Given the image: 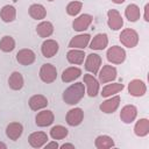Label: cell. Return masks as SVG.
Returning <instances> with one entry per match:
<instances>
[{
    "label": "cell",
    "instance_id": "1f68e13d",
    "mask_svg": "<svg viewBox=\"0 0 149 149\" xmlns=\"http://www.w3.org/2000/svg\"><path fill=\"white\" fill-rule=\"evenodd\" d=\"M15 48V41L12 36H3L0 40V50L3 52H10Z\"/></svg>",
    "mask_w": 149,
    "mask_h": 149
},
{
    "label": "cell",
    "instance_id": "2e32d148",
    "mask_svg": "<svg viewBox=\"0 0 149 149\" xmlns=\"http://www.w3.org/2000/svg\"><path fill=\"white\" fill-rule=\"evenodd\" d=\"M91 36L88 34H80L71 38L69 42V47L72 49H85L90 43Z\"/></svg>",
    "mask_w": 149,
    "mask_h": 149
},
{
    "label": "cell",
    "instance_id": "cb8c5ba5",
    "mask_svg": "<svg viewBox=\"0 0 149 149\" xmlns=\"http://www.w3.org/2000/svg\"><path fill=\"white\" fill-rule=\"evenodd\" d=\"M23 84H24L23 77H22V74H21L20 72H17V71H14V72L9 76V78H8V85H9V87H10L12 90H14V91L21 90V88L23 87Z\"/></svg>",
    "mask_w": 149,
    "mask_h": 149
},
{
    "label": "cell",
    "instance_id": "3957f363",
    "mask_svg": "<svg viewBox=\"0 0 149 149\" xmlns=\"http://www.w3.org/2000/svg\"><path fill=\"white\" fill-rule=\"evenodd\" d=\"M106 56H107V61L111 62L112 64H121L126 59V51L123 48L119 45H113L107 50Z\"/></svg>",
    "mask_w": 149,
    "mask_h": 149
},
{
    "label": "cell",
    "instance_id": "4dcf8cb0",
    "mask_svg": "<svg viewBox=\"0 0 149 149\" xmlns=\"http://www.w3.org/2000/svg\"><path fill=\"white\" fill-rule=\"evenodd\" d=\"M94 146L98 149H108V148L114 147V141L108 135H100V136H98L95 139Z\"/></svg>",
    "mask_w": 149,
    "mask_h": 149
},
{
    "label": "cell",
    "instance_id": "30bf717a",
    "mask_svg": "<svg viewBox=\"0 0 149 149\" xmlns=\"http://www.w3.org/2000/svg\"><path fill=\"white\" fill-rule=\"evenodd\" d=\"M128 92L133 97H142L147 92V86L142 80L133 79L128 84Z\"/></svg>",
    "mask_w": 149,
    "mask_h": 149
},
{
    "label": "cell",
    "instance_id": "74e56055",
    "mask_svg": "<svg viewBox=\"0 0 149 149\" xmlns=\"http://www.w3.org/2000/svg\"><path fill=\"white\" fill-rule=\"evenodd\" d=\"M114 3H118V5H120V3H122V2H125V0H112Z\"/></svg>",
    "mask_w": 149,
    "mask_h": 149
},
{
    "label": "cell",
    "instance_id": "7c38bea8",
    "mask_svg": "<svg viewBox=\"0 0 149 149\" xmlns=\"http://www.w3.org/2000/svg\"><path fill=\"white\" fill-rule=\"evenodd\" d=\"M35 58H36V55L30 49H21L16 54V61L21 65H30L35 62Z\"/></svg>",
    "mask_w": 149,
    "mask_h": 149
},
{
    "label": "cell",
    "instance_id": "60d3db41",
    "mask_svg": "<svg viewBox=\"0 0 149 149\" xmlns=\"http://www.w3.org/2000/svg\"><path fill=\"white\" fill-rule=\"evenodd\" d=\"M15 1H16V0H15Z\"/></svg>",
    "mask_w": 149,
    "mask_h": 149
},
{
    "label": "cell",
    "instance_id": "f1b7e54d",
    "mask_svg": "<svg viewBox=\"0 0 149 149\" xmlns=\"http://www.w3.org/2000/svg\"><path fill=\"white\" fill-rule=\"evenodd\" d=\"M29 15L33 17V19H35V20H42V19H44L45 17V15H47V10H45V8H44V6H42V5H40V3H34V5H31L30 7H29Z\"/></svg>",
    "mask_w": 149,
    "mask_h": 149
},
{
    "label": "cell",
    "instance_id": "44dd1931",
    "mask_svg": "<svg viewBox=\"0 0 149 149\" xmlns=\"http://www.w3.org/2000/svg\"><path fill=\"white\" fill-rule=\"evenodd\" d=\"M28 104H29L30 109L38 111V109H42L48 106V99L42 94H35L29 99Z\"/></svg>",
    "mask_w": 149,
    "mask_h": 149
},
{
    "label": "cell",
    "instance_id": "5bb4252c",
    "mask_svg": "<svg viewBox=\"0 0 149 149\" xmlns=\"http://www.w3.org/2000/svg\"><path fill=\"white\" fill-rule=\"evenodd\" d=\"M55 120V115L51 111H42V112H38L36 118H35V122L38 127H47V126H50Z\"/></svg>",
    "mask_w": 149,
    "mask_h": 149
},
{
    "label": "cell",
    "instance_id": "8fae6325",
    "mask_svg": "<svg viewBox=\"0 0 149 149\" xmlns=\"http://www.w3.org/2000/svg\"><path fill=\"white\" fill-rule=\"evenodd\" d=\"M58 43L55 40H45L41 45V52L47 58H51L52 56H55L58 52Z\"/></svg>",
    "mask_w": 149,
    "mask_h": 149
},
{
    "label": "cell",
    "instance_id": "e575fe53",
    "mask_svg": "<svg viewBox=\"0 0 149 149\" xmlns=\"http://www.w3.org/2000/svg\"><path fill=\"white\" fill-rule=\"evenodd\" d=\"M59 146H58V143L56 142V141H54V142H49V143H45V149H51V148H54V149H56V148H58Z\"/></svg>",
    "mask_w": 149,
    "mask_h": 149
},
{
    "label": "cell",
    "instance_id": "7402d4cb",
    "mask_svg": "<svg viewBox=\"0 0 149 149\" xmlns=\"http://www.w3.org/2000/svg\"><path fill=\"white\" fill-rule=\"evenodd\" d=\"M66 59L69 63L71 64H77L80 65L84 63L85 59V54L83 50H78V49H71L68 51L66 54Z\"/></svg>",
    "mask_w": 149,
    "mask_h": 149
},
{
    "label": "cell",
    "instance_id": "d590c367",
    "mask_svg": "<svg viewBox=\"0 0 149 149\" xmlns=\"http://www.w3.org/2000/svg\"><path fill=\"white\" fill-rule=\"evenodd\" d=\"M148 10H149V5L147 3L146 7H144V20L148 22L149 21V15H148Z\"/></svg>",
    "mask_w": 149,
    "mask_h": 149
},
{
    "label": "cell",
    "instance_id": "83f0119b",
    "mask_svg": "<svg viewBox=\"0 0 149 149\" xmlns=\"http://www.w3.org/2000/svg\"><path fill=\"white\" fill-rule=\"evenodd\" d=\"M134 133L135 135L143 137L146 135H148L149 133V120L148 119H140L134 127Z\"/></svg>",
    "mask_w": 149,
    "mask_h": 149
},
{
    "label": "cell",
    "instance_id": "4fadbf2b",
    "mask_svg": "<svg viewBox=\"0 0 149 149\" xmlns=\"http://www.w3.org/2000/svg\"><path fill=\"white\" fill-rule=\"evenodd\" d=\"M137 115V108L134 105H126L120 112V119L125 123H132Z\"/></svg>",
    "mask_w": 149,
    "mask_h": 149
},
{
    "label": "cell",
    "instance_id": "d6a6232c",
    "mask_svg": "<svg viewBox=\"0 0 149 149\" xmlns=\"http://www.w3.org/2000/svg\"><path fill=\"white\" fill-rule=\"evenodd\" d=\"M68 129L61 125L58 126H54L51 129H50V136L54 139V140H62L64 137L68 136Z\"/></svg>",
    "mask_w": 149,
    "mask_h": 149
},
{
    "label": "cell",
    "instance_id": "ba28073f",
    "mask_svg": "<svg viewBox=\"0 0 149 149\" xmlns=\"http://www.w3.org/2000/svg\"><path fill=\"white\" fill-rule=\"evenodd\" d=\"M83 119H84V112L79 107H74L66 113V123L69 126H72V127L78 126L81 123Z\"/></svg>",
    "mask_w": 149,
    "mask_h": 149
},
{
    "label": "cell",
    "instance_id": "603a6c76",
    "mask_svg": "<svg viewBox=\"0 0 149 149\" xmlns=\"http://www.w3.org/2000/svg\"><path fill=\"white\" fill-rule=\"evenodd\" d=\"M81 74V70L79 68H74V66H70L68 69H65L62 73V80L64 83H71L74 79L79 78Z\"/></svg>",
    "mask_w": 149,
    "mask_h": 149
},
{
    "label": "cell",
    "instance_id": "6da1fadb",
    "mask_svg": "<svg viewBox=\"0 0 149 149\" xmlns=\"http://www.w3.org/2000/svg\"><path fill=\"white\" fill-rule=\"evenodd\" d=\"M84 94H85L84 83H74L63 92V100L68 105H76L84 98Z\"/></svg>",
    "mask_w": 149,
    "mask_h": 149
},
{
    "label": "cell",
    "instance_id": "9c48e42d",
    "mask_svg": "<svg viewBox=\"0 0 149 149\" xmlns=\"http://www.w3.org/2000/svg\"><path fill=\"white\" fill-rule=\"evenodd\" d=\"M92 21H93L92 15H90V14H81L77 19L73 20L72 27H73V29L76 31H84V30H86L90 27Z\"/></svg>",
    "mask_w": 149,
    "mask_h": 149
},
{
    "label": "cell",
    "instance_id": "484cf974",
    "mask_svg": "<svg viewBox=\"0 0 149 149\" xmlns=\"http://www.w3.org/2000/svg\"><path fill=\"white\" fill-rule=\"evenodd\" d=\"M125 15H126L127 20L130 21V22L137 21V20L140 19V16H141V12H140L139 6L135 5V3L128 5V6L126 7V9H125Z\"/></svg>",
    "mask_w": 149,
    "mask_h": 149
},
{
    "label": "cell",
    "instance_id": "d4e9b609",
    "mask_svg": "<svg viewBox=\"0 0 149 149\" xmlns=\"http://www.w3.org/2000/svg\"><path fill=\"white\" fill-rule=\"evenodd\" d=\"M36 33H37V35H38L40 37H43V38L49 37V36L54 33V26H52V23L49 22V21H43V22H41L40 24H37V27H36Z\"/></svg>",
    "mask_w": 149,
    "mask_h": 149
},
{
    "label": "cell",
    "instance_id": "9a60e30c",
    "mask_svg": "<svg viewBox=\"0 0 149 149\" xmlns=\"http://www.w3.org/2000/svg\"><path fill=\"white\" fill-rule=\"evenodd\" d=\"M28 142L33 148H41L48 142V135L44 132H34L29 135Z\"/></svg>",
    "mask_w": 149,
    "mask_h": 149
},
{
    "label": "cell",
    "instance_id": "ab89813d",
    "mask_svg": "<svg viewBox=\"0 0 149 149\" xmlns=\"http://www.w3.org/2000/svg\"><path fill=\"white\" fill-rule=\"evenodd\" d=\"M48 1H54V0H48Z\"/></svg>",
    "mask_w": 149,
    "mask_h": 149
},
{
    "label": "cell",
    "instance_id": "277c9868",
    "mask_svg": "<svg viewBox=\"0 0 149 149\" xmlns=\"http://www.w3.org/2000/svg\"><path fill=\"white\" fill-rule=\"evenodd\" d=\"M40 78L43 83H47V84H50L52 81L56 80L57 78V70L56 68L50 64V63H45L41 66L40 69Z\"/></svg>",
    "mask_w": 149,
    "mask_h": 149
},
{
    "label": "cell",
    "instance_id": "52a82bcc",
    "mask_svg": "<svg viewBox=\"0 0 149 149\" xmlns=\"http://www.w3.org/2000/svg\"><path fill=\"white\" fill-rule=\"evenodd\" d=\"M98 73H99L98 74L99 76V83H101V84L113 81L116 78V69L112 65H104Z\"/></svg>",
    "mask_w": 149,
    "mask_h": 149
},
{
    "label": "cell",
    "instance_id": "4316f807",
    "mask_svg": "<svg viewBox=\"0 0 149 149\" xmlns=\"http://www.w3.org/2000/svg\"><path fill=\"white\" fill-rule=\"evenodd\" d=\"M0 16H1L3 22H12V21H14L15 17H16V9H15V7L10 6V5L3 6L1 12H0Z\"/></svg>",
    "mask_w": 149,
    "mask_h": 149
},
{
    "label": "cell",
    "instance_id": "7a4b0ae2",
    "mask_svg": "<svg viewBox=\"0 0 149 149\" xmlns=\"http://www.w3.org/2000/svg\"><path fill=\"white\" fill-rule=\"evenodd\" d=\"M119 38H120V42L127 48H134L139 43V34L134 29H130V28L123 29Z\"/></svg>",
    "mask_w": 149,
    "mask_h": 149
},
{
    "label": "cell",
    "instance_id": "8992f818",
    "mask_svg": "<svg viewBox=\"0 0 149 149\" xmlns=\"http://www.w3.org/2000/svg\"><path fill=\"white\" fill-rule=\"evenodd\" d=\"M107 16H108L107 23H108V27L112 30L121 29V27L123 26V19H122L121 14L116 9H109L107 12Z\"/></svg>",
    "mask_w": 149,
    "mask_h": 149
},
{
    "label": "cell",
    "instance_id": "f35d334b",
    "mask_svg": "<svg viewBox=\"0 0 149 149\" xmlns=\"http://www.w3.org/2000/svg\"><path fill=\"white\" fill-rule=\"evenodd\" d=\"M0 148H3V149H6V148H7V146H6L3 142H0Z\"/></svg>",
    "mask_w": 149,
    "mask_h": 149
},
{
    "label": "cell",
    "instance_id": "8d00e7d4",
    "mask_svg": "<svg viewBox=\"0 0 149 149\" xmlns=\"http://www.w3.org/2000/svg\"><path fill=\"white\" fill-rule=\"evenodd\" d=\"M61 148H62V149H65V148H72V149H73V148H74V146H73V144H71V143H64V144H62V146H61Z\"/></svg>",
    "mask_w": 149,
    "mask_h": 149
},
{
    "label": "cell",
    "instance_id": "ac0fdd59",
    "mask_svg": "<svg viewBox=\"0 0 149 149\" xmlns=\"http://www.w3.org/2000/svg\"><path fill=\"white\" fill-rule=\"evenodd\" d=\"M84 83L87 87V94L90 97H95L99 93V81L92 74H84Z\"/></svg>",
    "mask_w": 149,
    "mask_h": 149
},
{
    "label": "cell",
    "instance_id": "d6986e66",
    "mask_svg": "<svg viewBox=\"0 0 149 149\" xmlns=\"http://www.w3.org/2000/svg\"><path fill=\"white\" fill-rule=\"evenodd\" d=\"M23 132V127L20 122H10L8 123V126L6 127V135L9 140L16 141Z\"/></svg>",
    "mask_w": 149,
    "mask_h": 149
},
{
    "label": "cell",
    "instance_id": "5b68a950",
    "mask_svg": "<svg viewBox=\"0 0 149 149\" xmlns=\"http://www.w3.org/2000/svg\"><path fill=\"white\" fill-rule=\"evenodd\" d=\"M101 66V57L98 54H90L86 57L85 61V69L86 71L97 74L99 72V69Z\"/></svg>",
    "mask_w": 149,
    "mask_h": 149
},
{
    "label": "cell",
    "instance_id": "836d02e7",
    "mask_svg": "<svg viewBox=\"0 0 149 149\" xmlns=\"http://www.w3.org/2000/svg\"><path fill=\"white\" fill-rule=\"evenodd\" d=\"M81 7H83V3L80 1H71L66 6V13L71 16H76L81 10Z\"/></svg>",
    "mask_w": 149,
    "mask_h": 149
},
{
    "label": "cell",
    "instance_id": "e0dca14e",
    "mask_svg": "<svg viewBox=\"0 0 149 149\" xmlns=\"http://www.w3.org/2000/svg\"><path fill=\"white\" fill-rule=\"evenodd\" d=\"M120 100H121V99H120L119 95H114V97H112V98L105 100L104 102H101V105H100L99 108H100L101 112L107 113V114L114 113V112L118 109L119 105H120Z\"/></svg>",
    "mask_w": 149,
    "mask_h": 149
},
{
    "label": "cell",
    "instance_id": "f546056e",
    "mask_svg": "<svg viewBox=\"0 0 149 149\" xmlns=\"http://www.w3.org/2000/svg\"><path fill=\"white\" fill-rule=\"evenodd\" d=\"M123 84H121V83H113V84H108V85H106L104 88H102V91H101V95L104 97V98H107V97H112L113 94H115V93H119L120 91H122L123 90Z\"/></svg>",
    "mask_w": 149,
    "mask_h": 149
},
{
    "label": "cell",
    "instance_id": "ffe728a7",
    "mask_svg": "<svg viewBox=\"0 0 149 149\" xmlns=\"http://www.w3.org/2000/svg\"><path fill=\"white\" fill-rule=\"evenodd\" d=\"M108 44V37L106 34H97L90 43V48L92 50H104Z\"/></svg>",
    "mask_w": 149,
    "mask_h": 149
}]
</instances>
